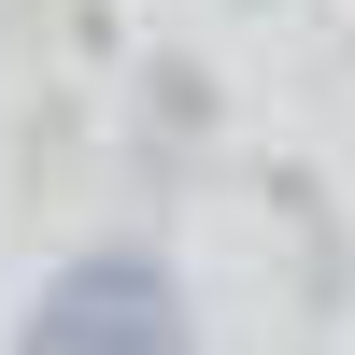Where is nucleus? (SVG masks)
<instances>
[{
    "label": "nucleus",
    "instance_id": "nucleus-1",
    "mask_svg": "<svg viewBox=\"0 0 355 355\" xmlns=\"http://www.w3.org/2000/svg\"><path fill=\"white\" fill-rule=\"evenodd\" d=\"M28 341L43 355H171L185 341V284L157 256H71V270L28 299Z\"/></svg>",
    "mask_w": 355,
    "mask_h": 355
}]
</instances>
